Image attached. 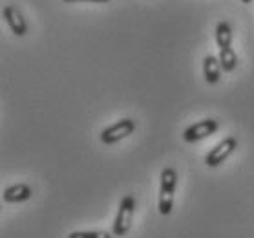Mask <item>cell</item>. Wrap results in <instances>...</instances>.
<instances>
[{
  "mask_svg": "<svg viewBox=\"0 0 254 238\" xmlns=\"http://www.w3.org/2000/svg\"><path fill=\"white\" fill-rule=\"evenodd\" d=\"M220 63H221V70L223 72H232L238 64V55L234 53L232 48H225L220 52Z\"/></svg>",
  "mask_w": 254,
  "mask_h": 238,
  "instance_id": "obj_10",
  "label": "cell"
},
{
  "mask_svg": "<svg viewBox=\"0 0 254 238\" xmlns=\"http://www.w3.org/2000/svg\"><path fill=\"white\" fill-rule=\"evenodd\" d=\"M64 2H79V0H64ZM88 2H95V0H88Z\"/></svg>",
  "mask_w": 254,
  "mask_h": 238,
  "instance_id": "obj_12",
  "label": "cell"
},
{
  "mask_svg": "<svg viewBox=\"0 0 254 238\" xmlns=\"http://www.w3.org/2000/svg\"><path fill=\"white\" fill-rule=\"evenodd\" d=\"M236 147H238L236 138H225V140L220 141L212 151L208 152L207 158H205V163H207L208 167H218V165H221L227 158L231 156L232 152L236 151Z\"/></svg>",
  "mask_w": 254,
  "mask_h": 238,
  "instance_id": "obj_5",
  "label": "cell"
},
{
  "mask_svg": "<svg viewBox=\"0 0 254 238\" xmlns=\"http://www.w3.org/2000/svg\"><path fill=\"white\" fill-rule=\"evenodd\" d=\"M133 213H135V196L128 194L119 203V211H117L116 222H114V237H127L130 227H132Z\"/></svg>",
  "mask_w": 254,
  "mask_h": 238,
  "instance_id": "obj_2",
  "label": "cell"
},
{
  "mask_svg": "<svg viewBox=\"0 0 254 238\" xmlns=\"http://www.w3.org/2000/svg\"><path fill=\"white\" fill-rule=\"evenodd\" d=\"M68 238H114L106 231H73L69 233Z\"/></svg>",
  "mask_w": 254,
  "mask_h": 238,
  "instance_id": "obj_11",
  "label": "cell"
},
{
  "mask_svg": "<svg viewBox=\"0 0 254 238\" xmlns=\"http://www.w3.org/2000/svg\"><path fill=\"white\" fill-rule=\"evenodd\" d=\"M203 74H205V81L208 84H216V82L220 81V76H221L220 57L207 55V57L203 59Z\"/></svg>",
  "mask_w": 254,
  "mask_h": 238,
  "instance_id": "obj_8",
  "label": "cell"
},
{
  "mask_svg": "<svg viewBox=\"0 0 254 238\" xmlns=\"http://www.w3.org/2000/svg\"><path fill=\"white\" fill-rule=\"evenodd\" d=\"M218 121L216 119H203L199 123H194L190 127L187 128L185 132H183V140L187 143H196V141H201L208 136H212L216 130H218Z\"/></svg>",
  "mask_w": 254,
  "mask_h": 238,
  "instance_id": "obj_4",
  "label": "cell"
},
{
  "mask_svg": "<svg viewBox=\"0 0 254 238\" xmlns=\"http://www.w3.org/2000/svg\"><path fill=\"white\" fill-rule=\"evenodd\" d=\"M133 130H135V121L133 119H121L116 125L104 128L103 132H101V141H103L104 145H114L117 141L128 138Z\"/></svg>",
  "mask_w": 254,
  "mask_h": 238,
  "instance_id": "obj_3",
  "label": "cell"
},
{
  "mask_svg": "<svg viewBox=\"0 0 254 238\" xmlns=\"http://www.w3.org/2000/svg\"><path fill=\"white\" fill-rule=\"evenodd\" d=\"M2 17L6 18L7 26L11 28V31L15 33L17 37H24L26 35V31H28V24L24 20L22 13L18 11L17 7L13 6H6L2 9Z\"/></svg>",
  "mask_w": 254,
  "mask_h": 238,
  "instance_id": "obj_6",
  "label": "cell"
},
{
  "mask_svg": "<svg viewBox=\"0 0 254 238\" xmlns=\"http://www.w3.org/2000/svg\"><path fill=\"white\" fill-rule=\"evenodd\" d=\"M176 185H178V172H176V168H163L161 185H159V213L163 216H168L172 213Z\"/></svg>",
  "mask_w": 254,
  "mask_h": 238,
  "instance_id": "obj_1",
  "label": "cell"
},
{
  "mask_svg": "<svg viewBox=\"0 0 254 238\" xmlns=\"http://www.w3.org/2000/svg\"><path fill=\"white\" fill-rule=\"evenodd\" d=\"M2 198H4V202L7 203H20V202H26L31 198V187L26 185V183H18V185H11L4 189L2 192Z\"/></svg>",
  "mask_w": 254,
  "mask_h": 238,
  "instance_id": "obj_7",
  "label": "cell"
},
{
  "mask_svg": "<svg viewBox=\"0 0 254 238\" xmlns=\"http://www.w3.org/2000/svg\"><path fill=\"white\" fill-rule=\"evenodd\" d=\"M216 42H218V46H220V50L231 48V42H232V29H231V24L225 22V20H221V22H218V26H216Z\"/></svg>",
  "mask_w": 254,
  "mask_h": 238,
  "instance_id": "obj_9",
  "label": "cell"
},
{
  "mask_svg": "<svg viewBox=\"0 0 254 238\" xmlns=\"http://www.w3.org/2000/svg\"><path fill=\"white\" fill-rule=\"evenodd\" d=\"M243 4H251V2H253V0H242Z\"/></svg>",
  "mask_w": 254,
  "mask_h": 238,
  "instance_id": "obj_13",
  "label": "cell"
}]
</instances>
